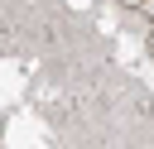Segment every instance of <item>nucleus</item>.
I'll list each match as a JSON object with an SVG mask.
<instances>
[{
  "mask_svg": "<svg viewBox=\"0 0 154 149\" xmlns=\"http://www.w3.org/2000/svg\"><path fill=\"white\" fill-rule=\"evenodd\" d=\"M149 53H154V29H149Z\"/></svg>",
  "mask_w": 154,
  "mask_h": 149,
  "instance_id": "2",
  "label": "nucleus"
},
{
  "mask_svg": "<svg viewBox=\"0 0 154 149\" xmlns=\"http://www.w3.org/2000/svg\"><path fill=\"white\" fill-rule=\"evenodd\" d=\"M116 5H125V10H140V0H116Z\"/></svg>",
  "mask_w": 154,
  "mask_h": 149,
  "instance_id": "1",
  "label": "nucleus"
},
{
  "mask_svg": "<svg viewBox=\"0 0 154 149\" xmlns=\"http://www.w3.org/2000/svg\"><path fill=\"white\" fill-rule=\"evenodd\" d=\"M0 125H5V120H0Z\"/></svg>",
  "mask_w": 154,
  "mask_h": 149,
  "instance_id": "3",
  "label": "nucleus"
}]
</instances>
